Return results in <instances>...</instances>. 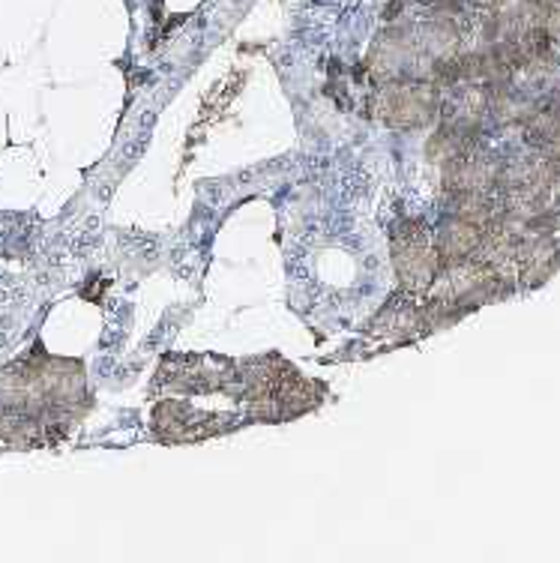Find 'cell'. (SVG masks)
Returning a JSON list of instances; mask_svg holds the SVG:
<instances>
[{
	"label": "cell",
	"mask_w": 560,
	"mask_h": 563,
	"mask_svg": "<svg viewBox=\"0 0 560 563\" xmlns=\"http://www.w3.org/2000/svg\"><path fill=\"white\" fill-rule=\"evenodd\" d=\"M485 228L468 222V219L453 217L447 225L441 228V234L435 240L438 246V255H441V264L447 261H462V258H474L480 243H483Z\"/></svg>",
	"instance_id": "obj_4"
},
{
	"label": "cell",
	"mask_w": 560,
	"mask_h": 563,
	"mask_svg": "<svg viewBox=\"0 0 560 563\" xmlns=\"http://www.w3.org/2000/svg\"><path fill=\"white\" fill-rule=\"evenodd\" d=\"M441 109V93L431 81H417V78H405V81H393L384 85L372 99V111L393 130H417L426 126L435 111Z\"/></svg>",
	"instance_id": "obj_2"
},
{
	"label": "cell",
	"mask_w": 560,
	"mask_h": 563,
	"mask_svg": "<svg viewBox=\"0 0 560 563\" xmlns=\"http://www.w3.org/2000/svg\"><path fill=\"white\" fill-rule=\"evenodd\" d=\"M393 267L405 291H429V285L441 271V255L426 222L402 219L399 225L393 228Z\"/></svg>",
	"instance_id": "obj_1"
},
{
	"label": "cell",
	"mask_w": 560,
	"mask_h": 563,
	"mask_svg": "<svg viewBox=\"0 0 560 563\" xmlns=\"http://www.w3.org/2000/svg\"><path fill=\"white\" fill-rule=\"evenodd\" d=\"M426 324V312L420 306L408 303V300H393L389 306L381 309L375 321H372V333L387 339H408Z\"/></svg>",
	"instance_id": "obj_5"
},
{
	"label": "cell",
	"mask_w": 560,
	"mask_h": 563,
	"mask_svg": "<svg viewBox=\"0 0 560 563\" xmlns=\"http://www.w3.org/2000/svg\"><path fill=\"white\" fill-rule=\"evenodd\" d=\"M542 27H546V36H549L551 43H560V0L546 3V22H542Z\"/></svg>",
	"instance_id": "obj_6"
},
{
	"label": "cell",
	"mask_w": 560,
	"mask_h": 563,
	"mask_svg": "<svg viewBox=\"0 0 560 563\" xmlns=\"http://www.w3.org/2000/svg\"><path fill=\"white\" fill-rule=\"evenodd\" d=\"M542 3H551V0H542Z\"/></svg>",
	"instance_id": "obj_7"
},
{
	"label": "cell",
	"mask_w": 560,
	"mask_h": 563,
	"mask_svg": "<svg viewBox=\"0 0 560 563\" xmlns=\"http://www.w3.org/2000/svg\"><path fill=\"white\" fill-rule=\"evenodd\" d=\"M501 165L495 156H488L480 147L464 151L462 156H455L453 163H447L443 172V184L450 192H492L501 184Z\"/></svg>",
	"instance_id": "obj_3"
}]
</instances>
